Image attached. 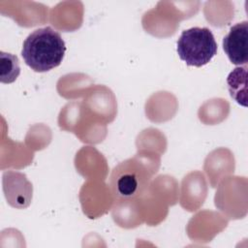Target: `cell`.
Instances as JSON below:
<instances>
[{
    "instance_id": "6da1fadb",
    "label": "cell",
    "mask_w": 248,
    "mask_h": 248,
    "mask_svg": "<svg viewBox=\"0 0 248 248\" xmlns=\"http://www.w3.org/2000/svg\"><path fill=\"white\" fill-rule=\"evenodd\" d=\"M66 51L61 35L49 26L39 28L27 36L22 45L21 56L35 72L44 73L59 66Z\"/></svg>"
},
{
    "instance_id": "7a4b0ae2",
    "label": "cell",
    "mask_w": 248,
    "mask_h": 248,
    "mask_svg": "<svg viewBox=\"0 0 248 248\" xmlns=\"http://www.w3.org/2000/svg\"><path fill=\"white\" fill-rule=\"evenodd\" d=\"M176 51L188 66L202 67L217 54V43L210 29L192 27L184 30L178 38Z\"/></svg>"
},
{
    "instance_id": "3957f363",
    "label": "cell",
    "mask_w": 248,
    "mask_h": 248,
    "mask_svg": "<svg viewBox=\"0 0 248 248\" xmlns=\"http://www.w3.org/2000/svg\"><path fill=\"white\" fill-rule=\"evenodd\" d=\"M151 173L137 158L119 163L110 175V189L118 200H131L140 195L148 185Z\"/></svg>"
},
{
    "instance_id": "277c9868",
    "label": "cell",
    "mask_w": 248,
    "mask_h": 248,
    "mask_svg": "<svg viewBox=\"0 0 248 248\" xmlns=\"http://www.w3.org/2000/svg\"><path fill=\"white\" fill-rule=\"evenodd\" d=\"M223 49L234 65H246L248 62V21L233 25L223 39Z\"/></svg>"
},
{
    "instance_id": "5b68a950",
    "label": "cell",
    "mask_w": 248,
    "mask_h": 248,
    "mask_svg": "<svg viewBox=\"0 0 248 248\" xmlns=\"http://www.w3.org/2000/svg\"><path fill=\"white\" fill-rule=\"evenodd\" d=\"M3 189L8 202L14 207L25 208L32 200V184L20 172H5L3 174Z\"/></svg>"
},
{
    "instance_id": "8992f818",
    "label": "cell",
    "mask_w": 248,
    "mask_h": 248,
    "mask_svg": "<svg viewBox=\"0 0 248 248\" xmlns=\"http://www.w3.org/2000/svg\"><path fill=\"white\" fill-rule=\"evenodd\" d=\"M231 97L240 106L247 107V68L236 67L227 78Z\"/></svg>"
},
{
    "instance_id": "52a82bcc",
    "label": "cell",
    "mask_w": 248,
    "mask_h": 248,
    "mask_svg": "<svg viewBox=\"0 0 248 248\" xmlns=\"http://www.w3.org/2000/svg\"><path fill=\"white\" fill-rule=\"evenodd\" d=\"M20 74L17 56L0 51V81L2 83L14 82Z\"/></svg>"
}]
</instances>
